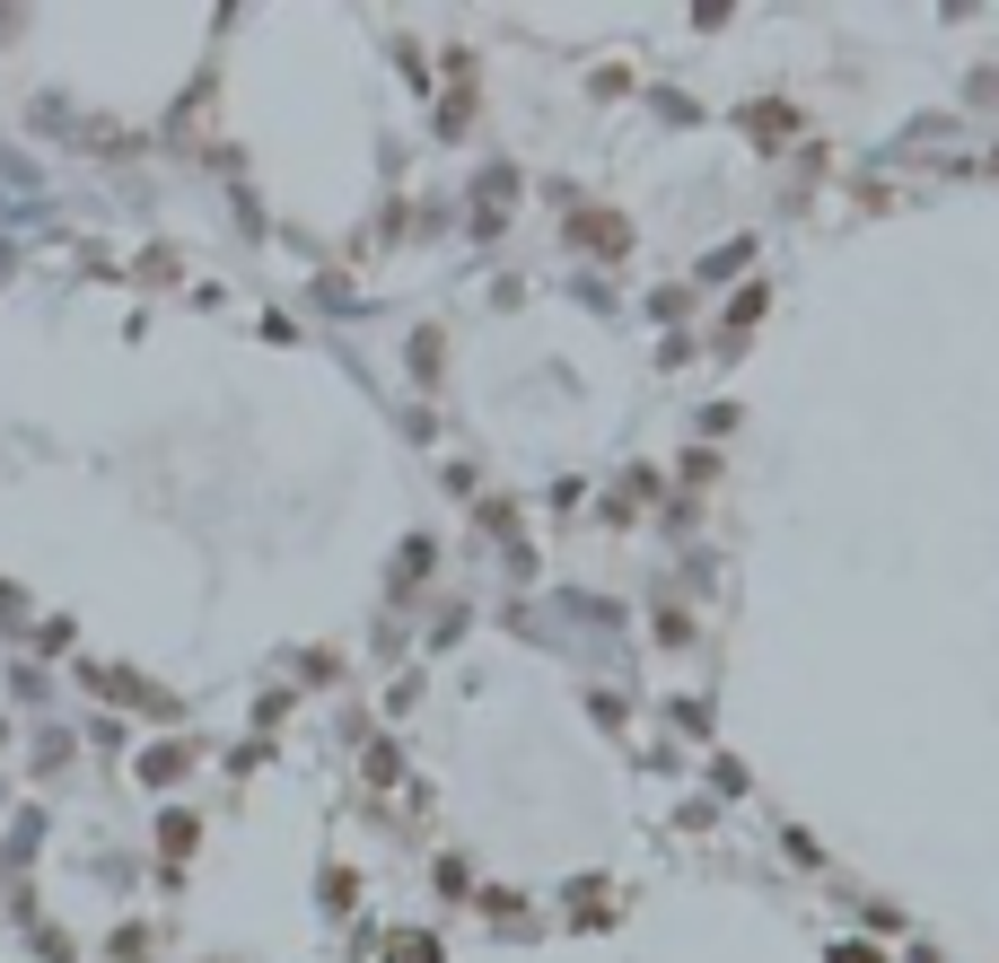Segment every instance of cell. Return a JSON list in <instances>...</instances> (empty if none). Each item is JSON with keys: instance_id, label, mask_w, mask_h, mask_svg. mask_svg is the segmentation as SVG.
<instances>
[{"instance_id": "3957f363", "label": "cell", "mask_w": 999, "mask_h": 963, "mask_svg": "<svg viewBox=\"0 0 999 963\" xmlns=\"http://www.w3.org/2000/svg\"><path fill=\"white\" fill-rule=\"evenodd\" d=\"M833 963H876V946H833Z\"/></svg>"}, {"instance_id": "7a4b0ae2", "label": "cell", "mask_w": 999, "mask_h": 963, "mask_svg": "<svg viewBox=\"0 0 999 963\" xmlns=\"http://www.w3.org/2000/svg\"><path fill=\"white\" fill-rule=\"evenodd\" d=\"M763 307H771V289H763V281H746V289H737V307H728V325H719V342H728V334H746Z\"/></svg>"}, {"instance_id": "6da1fadb", "label": "cell", "mask_w": 999, "mask_h": 963, "mask_svg": "<svg viewBox=\"0 0 999 963\" xmlns=\"http://www.w3.org/2000/svg\"><path fill=\"white\" fill-rule=\"evenodd\" d=\"M570 245H588V254H631V220L623 211H570Z\"/></svg>"}]
</instances>
